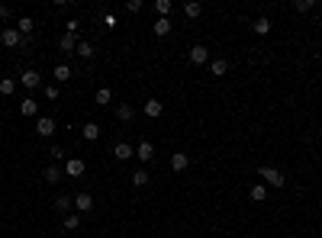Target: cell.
Listing matches in <instances>:
<instances>
[{
  "instance_id": "6da1fadb",
  "label": "cell",
  "mask_w": 322,
  "mask_h": 238,
  "mask_svg": "<svg viewBox=\"0 0 322 238\" xmlns=\"http://www.w3.org/2000/svg\"><path fill=\"white\" fill-rule=\"evenodd\" d=\"M261 180H264V187H287V177H284V174H280L277 171V167H271V164H264L261 167Z\"/></svg>"
},
{
  "instance_id": "7a4b0ae2",
  "label": "cell",
  "mask_w": 322,
  "mask_h": 238,
  "mask_svg": "<svg viewBox=\"0 0 322 238\" xmlns=\"http://www.w3.org/2000/svg\"><path fill=\"white\" fill-rule=\"evenodd\" d=\"M0 42H3L6 49H19V45H26L29 39H23V36H19V32H16V26H6V29L0 32Z\"/></svg>"
},
{
  "instance_id": "3957f363",
  "label": "cell",
  "mask_w": 322,
  "mask_h": 238,
  "mask_svg": "<svg viewBox=\"0 0 322 238\" xmlns=\"http://www.w3.org/2000/svg\"><path fill=\"white\" fill-rule=\"evenodd\" d=\"M19 84H23L26 90H36V87H42V74H39L36 68H29V71L19 74Z\"/></svg>"
},
{
  "instance_id": "277c9868",
  "label": "cell",
  "mask_w": 322,
  "mask_h": 238,
  "mask_svg": "<svg viewBox=\"0 0 322 238\" xmlns=\"http://www.w3.org/2000/svg\"><path fill=\"white\" fill-rule=\"evenodd\" d=\"M84 171H87V161L84 158H68L65 161V174H68V177H81Z\"/></svg>"
},
{
  "instance_id": "5b68a950",
  "label": "cell",
  "mask_w": 322,
  "mask_h": 238,
  "mask_svg": "<svg viewBox=\"0 0 322 238\" xmlns=\"http://www.w3.org/2000/svg\"><path fill=\"white\" fill-rule=\"evenodd\" d=\"M113 158L116 161H129V158H135V148L129 145V142H116L113 145Z\"/></svg>"
},
{
  "instance_id": "8992f818",
  "label": "cell",
  "mask_w": 322,
  "mask_h": 238,
  "mask_svg": "<svg viewBox=\"0 0 322 238\" xmlns=\"http://www.w3.org/2000/svg\"><path fill=\"white\" fill-rule=\"evenodd\" d=\"M36 132L42 135V139H52V135H55V119L52 116H39L36 119Z\"/></svg>"
},
{
  "instance_id": "52a82bcc",
  "label": "cell",
  "mask_w": 322,
  "mask_h": 238,
  "mask_svg": "<svg viewBox=\"0 0 322 238\" xmlns=\"http://www.w3.org/2000/svg\"><path fill=\"white\" fill-rule=\"evenodd\" d=\"M135 158H139V161H152L155 158V145L148 139H142L139 145H135Z\"/></svg>"
},
{
  "instance_id": "ba28073f",
  "label": "cell",
  "mask_w": 322,
  "mask_h": 238,
  "mask_svg": "<svg viewBox=\"0 0 322 238\" xmlns=\"http://www.w3.org/2000/svg\"><path fill=\"white\" fill-rule=\"evenodd\" d=\"M142 110H145V116L148 119H161V113H164V103H161V100H145V106H142Z\"/></svg>"
},
{
  "instance_id": "9c48e42d",
  "label": "cell",
  "mask_w": 322,
  "mask_h": 238,
  "mask_svg": "<svg viewBox=\"0 0 322 238\" xmlns=\"http://www.w3.org/2000/svg\"><path fill=\"white\" fill-rule=\"evenodd\" d=\"M207 61H210L207 45H194V49H190V65H207Z\"/></svg>"
},
{
  "instance_id": "30bf717a",
  "label": "cell",
  "mask_w": 322,
  "mask_h": 238,
  "mask_svg": "<svg viewBox=\"0 0 322 238\" xmlns=\"http://www.w3.org/2000/svg\"><path fill=\"white\" fill-rule=\"evenodd\" d=\"M78 42H81V39L71 36V32H61V36H58V49L61 52H74V49H78Z\"/></svg>"
},
{
  "instance_id": "8fae6325",
  "label": "cell",
  "mask_w": 322,
  "mask_h": 238,
  "mask_svg": "<svg viewBox=\"0 0 322 238\" xmlns=\"http://www.w3.org/2000/svg\"><path fill=\"white\" fill-rule=\"evenodd\" d=\"M74 209H78V213H91L94 209V196L91 193H78L74 196Z\"/></svg>"
},
{
  "instance_id": "7c38bea8",
  "label": "cell",
  "mask_w": 322,
  "mask_h": 238,
  "mask_svg": "<svg viewBox=\"0 0 322 238\" xmlns=\"http://www.w3.org/2000/svg\"><path fill=\"white\" fill-rule=\"evenodd\" d=\"M39 113V103L32 97H26V100H19V116H36Z\"/></svg>"
},
{
  "instance_id": "4fadbf2b",
  "label": "cell",
  "mask_w": 322,
  "mask_h": 238,
  "mask_svg": "<svg viewBox=\"0 0 322 238\" xmlns=\"http://www.w3.org/2000/svg\"><path fill=\"white\" fill-rule=\"evenodd\" d=\"M187 164H190V158L184 152H174V155H171V171H187Z\"/></svg>"
},
{
  "instance_id": "5bb4252c",
  "label": "cell",
  "mask_w": 322,
  "mask_h": 238,
  "mask_svg": "<svg viewBox=\"0 0 322 238\" xmlns=\"http://www.w3.org/2000/svg\"><path fill=\"white\" fill-rule=\"evenodd\" d=\"M55 209H58L61 216H71V209H74V196H58V200H55Z\"/></svg>"
},
{
  "instance_id": "9a60e30c",
  "label": "cell",
  "mask_w": 322,
  "mask_h": 238,
  "mask_svg": "<svg viewBox=\"0 0 322 238\" xmlns=\"http://www.w3.org/2000/svg\"><path fill=\"white\" fill-rule=\"evenodd\" d=\"M152 32H155V36H158V39H164V36H168V32H171V19H155V23H152Z\"/></svg>"
},
{
  "instance_id": "2e32d148",
  "label": "cell",
  "mask_w": 322,
  "mask_h": 238,
  "mask_svg": "<svg viewBox=\"0 0 322 238\" xmlns=\"http://www.w3.org/2000/svg\"><path fill=\"white\" fill-rule=\"evenodd\" d=\"M203 13V3H197V0H187V3H184V16L187 19H197Z\"/></svg>"
},
{
  "instance_id": "e0dca14e",
  "label": "cell",
  "mask_w": 322,
  "mask_h": 238,
  "mask_svg": "<svg viewBox=\"0 0 322 238\" xmlns=\"http://www.w3.org/2000/svg\"><path fill=\"white\" fill-rule=\"evenodd\" d=\"M16 32H19L23 39H29V36H32V19H29V16H19V19H16Z\"/></svg>"
},
{
  "instance_id": "ac0fdd59",
  "label": "cell",
  "mask_w": 322,
  "mask_h": 238,
  "mask_svg": "<svg viewBox=\"0 0 322 238\" xmlns=\"http://www.w3.org/2000/svg\"><path fill=\"white\" fill-rule=\"evenodd\" d=\"M210 68H213V78H225L229 61H225V58H213V61H210Z\"/></svg>"
},
{
  "instance_id": "d6986e66",
  "label": "cell",
  "mask_w": 322,
  "mask_h": 238,
  "mask_svg": "<svg viewBox=\"0 0 322 238\" xmlns=\"http://www.w3.org/2000/svg\"><path fill=\"white\" fill-rule=\"evenodd\" d=\"M132 116H135L132 103H119V106H116V119H119V122H129Z\"/></svg>"
},
{
  "instance_id": "ffe728a7",
  "label": "cell",
  "mask_w": 322,
  "mask_h": 238,
  "mask_svg": "<svg viewBox=\"0 0 322 238\" xmlns=\"http://www.w3.org/2000/svg\"><path fill=\"white\" fill-rule=\"evenodd\" d=\"M251 29H255L258 36H268V32H271V19L268 16H258L255 23H251Z\"/></svg>"
},
{
  "instance_id": "44dd1931",
  "label": "cell",
  "mask_w": 322,
  "mask_h": 238,
  "mask_svg": "<svg viewBox=\"0 0 322 238\" xmlns=\"http://www.w3.org/2000/svg\"><path fill=\"white\" fill-rule=\"evenodd\" d=\"M171 10H174V3H171V0H155V13H158L161 19H168Z\"/></svg>"
},
{
  "instance_id": "7402d4cb",
  "label": "cell",
  "mask_w": 322,
  "mask_h": 238,
  "mask_svg": "<svg viewBox=\"0 0 322 238\" xmlns=\"http://www.w3.org/2000/svg\"><path fill=\"white\" fill-rule=\"evenodd\" d=\"M94 100H97L100 106H109V100H113V90H109V87H100V90L94 93Z\"/></svg>"
},
{
  "instance_id": "603a6c76",
  "label": "cell",
  "mask_w": 322,
  "mask_h": 238,
  "mask_svg": "<svg viewBox=\"0 0 322 238\" xmlns=\"http://www.w3.org/2000/svg\"><path fill=\"white\" fill-rule=\"evenodd\" d=\"M74 55H78V58H94V45L91 42H78V49H74Z\"/></svg>"
},
{
  "instance_id": "cb8c5ba5",
  "label": "cell",
  "mask_w": 322,
  "mask_h": 238,
  "mask_svg": "<svg viewBox=\"0 0 322 238\" xmlns=\"http://www.w3.org/2000/svg\"><path fill=\"white\" fill-rule=\"evenodd\" d=\"M0 93H3V97L16 93V80H13V78H0Z\"/></svg>"
},
{
  "instance_id": "d4e9b609",
  "label": "cell",
  "mask_w": 322,
  "mask_h": 238,
  "mask_svg": "<svg viewBox=\"0 0 322 238\" xmlns=\"http://www.w3.org/2000/svg\"><path fill=\"white\" fill-rule=\"evenodd\" d=\"M84 139L87 142H97L100 139V126H97V122H87V126H84Z\"/></svg>"
},
{
  "instance_id": "484cf974",
  "label": "cell",
  "mask_w": 322,
  "mask_h": 238,
  "mask_svg": "<svg viewBox=\"0 0 322 238\" xmlns=\"http://www.w3.org/2000/svg\"><path fill=\"white\" fill-rule=\"evenodd\" d=\"M251 200H255V203L268 200V187H264V183H255V187H251Z\"/></svg>"
},
{
  "instance_id": "4316f807",
  "label": "cell",
  "mask_w": 322,
  "mask_h": 238,
  "mask_svg": "<svg viewBox=\"0 0 322 238\" xmlns=\"http://www.w3.org/2000/svg\"><path fill=\"white\" fill-rule=\"evenodd\" d=\"M58 177H61L58 164H49V167H45V183H58Z\"/></svg>"
},
{
  "instance_id": "83f0119b",
  "label": "cell",
  "mask_w": 322,
  "mask_h": 238,
  "mask_svg": "<svg viewBox=\"0 0 322 238\" xmlns=\"http://www.w3.org/2000/svg\"><path fill=\"white\" fill-rule=\"evenodd\" d=\"M68 78H71V68L68 65H55V80L61 84V80H68Z\"/></svg>"
},
{
  "instance_id": "f1b7e54d",
  "label": "cell",
  "mask_w": 322,
  "mask_h": 238,
  "mask_svg": "<svg viewBox=\"0 0 322 238\" xmlns=\"http://www.w3.org/2000/svg\"><path fill=\"white\" fill-rule=\"evenodd\" d=\"M78 226H81V216H78V213L65 216V229H68V232H74V229H78Z\"/></svg>"
},
{
  "instance_id": "f546056e",
  "label": "cell",
  "mask_w": 322,
  "mask_h": 238,
  "mask_svg": "<svg viewBox=\"0 0 322 238\" xmlns=\"http://www.w3.org/2000/svg\"><path fill=\"white\" fill-rule=\"evenodd\" d=\"M148 183V171H135L132 174V187H145Z\"/></svg>"
},
{
  "instance_id": "4dcf8cb0",
  "label": "cell",
  "mask_w": 322,
  "mask_h": 238,
  "mask_svg": "<svg viewBox=\"0 0 322 238\" xmlns=\"http://www.w3.org/2000/svg\"><path fill=\"white\" fill-rule=\"evenodd\" d=\"M313 6H316L313 0H297V3H293V10H297V13H306V10H313Z\"/></svg>"
},
{
  "instance_id": "1f68e13d",
  "label": "cell",
  "mask_w": 322,
  "mask_h": 238,
  "mask_svg": "<svg viewBox=\"0 0 322 238\" xmlns=\"http://www.w3.org/2000/svg\"><path fill=\"white\" fill-rule=\"evenodd\" d=\"M65 32L78 36V32H81V19H68V23H65Z\"/></svg>"
},
{
  "instance_id": "d6a6232c",
  "label": "cell",
  "mask_w": 322,
  "mask_h": 238,
  "mask_svg": "<svg viewBox=\"0 0 322 238\" xmlns=\"http://www.w3.org/2000/svg\"><path fill=\"white\" fill-rule=\"evenodd\" d=\"M45 100H58V84H45Z\"/></svg>"
},
{
  "instance_id": "836d02e7",
  "label": "cell",
  "mask_w": 322,
  "mask_h": 238,
  "mask_svg": "<svg viewBox=\"0 0 322 238\" xmlns=\"http://www.w3.org/2000/svg\"><path fill=\"white\" fill-rule=\"evenodd\" d=\"M104 26H109V29H116V13H104Z\"/></svg>"
},
{
  "instance_id": "e575fe53",
  "label": "cell",
  "mask_w": 322,
  "mask_h": 238,
  "mask_svg": "<svg viewBox=\"0 0 322 238\" xmlns=\"http://www.w3.org/2000/svg\"><path fill=\"white\" fill-rule=\"evenodd\" d=\"M126 10H129V13H139V10H142V0H129Z\"/></svg>"
},
{
  "instance_id": "d590c367",
  "label": "cell",
  "mask_w": 322,
  "mask_h": 238,
  "mask_svg": "<svg viewBox=\"0 0 322 238\" xmlns=\"http://www.w3.org/2000/svg\"><path fill=\"white\" fill-rule=\"evenodd\" d=\"M49 155H52V158H55V161H61V158H65V152H61V148H58V145H52V148H49Z\"/></svg>"
},
{
  "instance_id": "8d00e7d4",
  "label": "cell",
  "mask_w": 322,
  "mask_h": 238,
  "mask_svg": "<svg viewBox=\"0 0 322 238\" xmlns=\"http://www.w3.org/2000/svg\"><path fill=\"white\" fill-rule=\"evenodd\" d=\"M0 19H10V6H0Z\"/></svg>"
}]
</instances>
